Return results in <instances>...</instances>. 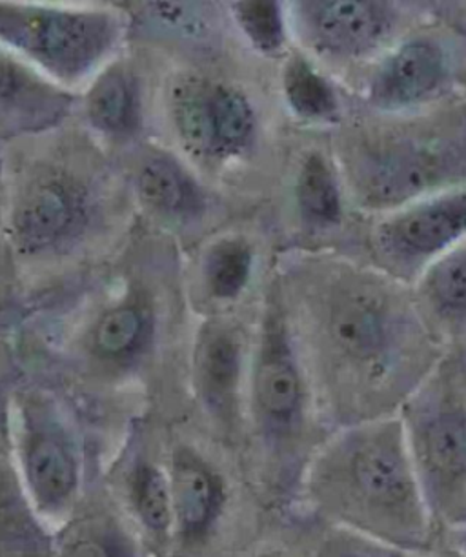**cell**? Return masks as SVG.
Instances as JSON below:
<instances>
[{"label": "cell", "mask_w": 466, "mask_h": 557, "mask_svg": "<svg viewBox=\"0 0 466 557\" xmlns=\"http://www.w3.org/2000/svg\"><path fill=\"white\" fill-rule=\"evenodd\" d=\"M257 419L275 446L294 445L308 423V391L299 361L279 315H270L262 332L254 370Z\"/></svg>", "instance_id": "cell-7"}, {"label": "cell", "mask_w": 466, "mask_h": 557, "mask_svg": "<svg viewBox=\"0 0 466 557\" xmlns=\"http://www.w3.org/2000/svg\"><path fill=\"white\" fill-rule=\"evenodd\" d=\"M417 557H465L463 554H459V552L455 550V548H452V546H446V548H441V550H438V548H432V550L425 552V554H421V556Z\"/></svg>", "instance_id": "cell-28"}, {"label": "cell", "mask_w": 466, "mask_h": 557, "mask_svg": "<svg viewBox=\"0 0 466 557\" xmlns=\"http://www.w3.org/2000/svg\"><path fill=\"white\" fill-rule=\"evenodd\" d=\"M89 123L111 137H130L139 129V89L134 75L123 66H113L97 78L89 91Z\"/></svg>", "instance_id": "cell-15"}, {"label": "cell", "mask_w": 466, "mask_h": 557, "mask_svg": "<svg viewBox=\"0 0 466 557\" xmlns=\"http://www.w3.org/2000/svg\"><path fill=\"white\" fill-rule=\"evenodd\" d=\"M132 496L146 529L167 532L173 518L172 491L161 470L151 465L139 467L135 472Z\"/></svg>", "instance_id": "cell-23"}, {"label": "cell", "mask_w": 466, "mask_h": 557, "mask_svg": "<svg viewBox=\"0 0 466 557\" xmlns=\"http://www.w3.org/2000/svg\"><path fill=\"white\" fill-rule=\"evenodd\" d=\"M449 72V57L438 40H406L378 67L370 84V101L389 112L419 107L443 88Z\"/></svg>", "instance_id": "cell-9"}, {"label": "cell", "mask_w": 466, "mask_h": 557, "mask_svg": "<svg viewBox=\"0 0 466 557\" xmlns=\"http://www.w3.org/2000/svg\"><path fill=\"white\" fill-rule=\"evenodd\" d=\"M24 474L35 502L46 512L66 507L78 485V465L61 430L29 426L23 446Z\"/></svg>", "instance_id": "cell-11"}, {"label": "cell", "mask_w": 466, "mask_h": 557, "mask_svg": "<svg viewBox=\"0 0 466 557\" xmlns=\"http://www.w3.org/2000/svg\"><path fill=\"white\" fill-rule=\"evenodd\" d=\"M284 96L299 117L314 123H333L338 119L335 91L316 67L303 57L290 59L284 70Z\"/></svg>", "instance_id": "cell-20"}, {"label": "cell", "mask_w": 466, "mask_h": 557, "mask_svg": "<svg viewBox=\"0 0 466 557\" xmlns=\"http://www.w3.org/2000/svg\"><path fill=\"white\" fill-rule=\"evenodd\" d=\"M449 545L466 557V523L455 524L449 529Z\"/></svg>", "instance_id": "cell-27"}, {"label": "cell", "mask_w": 466, "mask_h": 557, "mask_svg": "<svg viewBox=\"0 0 466 557\" xmlns=\"http://www.w3.org/2000/svg\"><path fill=\"white\" fill-rule=\"evenodd\" d=\"M397 416L436 523H466V361L438 362Z\"/></svg>", "instance_id": "cell-3"}, {"label": "cell", "mask_w": 466, "mask_h": 557, "mask_svg": "<svg viewBox=\"0 0 466 557\" xmlns=\"http://www.w3.org/2000/svg\"><path fill=\"white\" fill-rule=\"evenodd\" d=\"M123 35V21L100 10L0 4V42L21 51L57 81L88 77Z\"/></svg>", "instance_id": "cell-4"}, {"label": "cell", "mask_w": 466, "mask_h": 557, "mask_svg": "<svg viewBox=\"0 0 466 557\" xmlns=\"http://www.w3.org/2000/svg\"><path fill=\"white\" fill-rule=\"evenodd\" d=\"M241 375L240 343L226 332H217L206 341L199 357L200 391L216 410L233 401Z\"/></svg>", "instance_id": "cell-19"}, {"label": "cell", "mask_w": 466, "mask_h": 557, "mask_svg": "<svg viewBox=\"0 0 466 557\" xmlns=\"http://www.w3.org/2000/svg\"><path fill=\"white\" fill-rule=\"evenodd\" d=\"M314 557H412L394 546L384 545L352 530L333 527L322 540Z\"/></svg>", "instance_id": "cell-25"}, {"label": "cell", "mask_w": 466, "mask_h": 557, "mask_svg": "<svg viewBox=\"0 0 466 557\" xmlns=\"http://www.w3.org/2000/svg\"><path fill=\"white\" fill-rule=\"evenodd\" d=\"M148 318L137 305L113 308L100 318L95 326L94 346L106 359H124L132 356L146 339Z\"/></svg>", "instance_id": "cell-22"}, {"label": "cell", "mask_w": 466, "mask_h": 557, "mask_svg": "<svg viewBox=\"0 0 466 557\" xmlns=\"http://www.w3.org/2000/svg\"><path fill=\"white\" fill-rule=\"evenodd\" d=\"M70 107L72 97L0 51V117L19 128L42 129L59 123Z\"/></svg>", "instance_id": "cell-12"}, {"label": "cell", "mask_w": 466, "mask_h": 557, "mask_svg": "<svg viewBox=\"0 0 466 557\" xmlns=\"http://www.w3.org/2000/svg\"><path fill=\"white\" fill-rule=\"evenodd\" d=\"M419 299L439 329L466 335V239L425 268Z\"/></svg>", "instance_id": "cell-14"}, {"label": "cell", "mask_w": 466, "mask_h": 557, "mask_svg": "<svg viewBox=\"0 0 466 557\" xmlns=\"http://www.w3.org/2000/svg\"><path fill=\"white\" fill-rule=\"evenodd\" d=\"M297 21L314 50L338 59L367 57L390 39L394 10L387 2H301Z\"/></svg>", "instance_id": "cell-8"}, {"label": "cell", "mask_w": 466, "mask_h": 557, "mask_svg": "<svg viewBox=\"0 0 466 557\" xmlns=\"http://www.w3.org/2000/svg\"><path fill=\"white\" fill-rule=\"evenodd\" d=\"M250 246L241 239L219 240L205 259V278L216 299L230 301L241 296L252 275Z\"/></svg>", "instance_id": "cell-21"}, {"label": "cell", "mask_w": 466, "mask_h": 557, "mask_svg": "<svg viewBox=\"0 0 466 557\" xmlns=\"http://www.w3.org/2000/svg\"><path fill=\"white\" fill-rule=\"evenodd\" d=\"M265 557H284V556H281V554H268V556H265Z\"/></svg>", "instance_id": "cell-30"}, {"label": "cell", "mask_w": 466, "mask_h": 557, "mask_svg": "<svg viewBox=\"0 0 466 557\" xmlns=\"http://www.w3.org/2000/svg\"><path fill=\"white\" fill-rule=\"evenodd\" d=\"M81 218L83 199L70 181L40 178L19 202L13 215V235L21 250H48L72 235Z\"/></svg>", "instance_id": "cell-10"}, {"label": "cell", "mask_w": 466, "mask_h": 557, "mask_svg": "<svg viewBox=\"0 0 466 557\" xmlns=\"http://www.w3.org/2000/svg\"><path fill=\"white\" fill-rule=\"evenodd\" d=\"M466 239V188L422 197L395 210L373 232L379 261L401 277L425 272Z\"/></svg>", "instance_id": "cell-5"}, {"label": "cell", "mask_w": 466, "mask_h": 557, "mask_svg": "<svg viewBox=\"0 0 466 557\" xmlns=\"http://www.w3.org/2000/svg\"><path fill=\"white\" fill-rule=\"evenodd\" d=\"M173 121L197 156L232 157L248 150L256 137V112L240 89L189 81L175 88Z\"/></svg>", "instance_id": "cell-6"}, {"label": "cell", "mask_w": 466, "mask_h": 557, "mask_svg": "<svg viewBox=\"0 0 466 557\" xmlns=\"http://www.w3.org/2000/svg\"><path fill=\"white\" fill-rule=\"evenodd\" d=\"M137 188L145 205L170 218H189L203 210V194L188 173L170 157H154L140 168Z\"/></svg>", "instance_id": "cell-16"}, {"label": "cell", "mask_w": 466, "mask_h": 557, "mask_svg": "<svg viewBox=\"0 0 466 557\" xmlns=\"http://www.w3.org/2000/svg\"><path fill=\"white\" fill-rule=\"evenodd\" d=\"M173 516L188 537H199L210 529L221 510L222 485L200 457L181 448L175 451L170 475Z\"/></svg>", "instance_id": "cell-13"}, {"label": "cell", "mask_w": 466, "mask_h": 557, "mask_svg": "<svg viewBox=\"0 0 466 557\" xmlns=\"http://www.w3.org/2000/svg\"><path fill=\"white\" fill-rule=\"evenodd\" d=\"M4 505V496H2V488H0V508Z\"/></svg>", "instance_id": "cell-29"}, {"label": "cell", "mask_w": 466, "mask_h": 557, "mask_svg": "<svg viewBox=\"0 0 466 557\" xmlns=\"http://www.w3.org/2000/svg\"><path fill=\"white\" fill-rule=\"evenodd\" d=\"M61 557H116V552L106 537L84 535L70 543Z\"/></svg>", "instance_id": "cell-26"}, {"label": "cell", "mask_w": 466, "mask_h": 557, "mask_svg": "<svg viewBox=\"0 0 466 557\" xmlns=\"http://www.w3.org/2000/svg\"><path fill=\"white\" fill-rule=\"evenodd\" d=\"M306 486L317 510L338 529L410 556L433 548L439 527L397 413L335 430L311 459Z\"/></svg>", "instance_id": "cell-1"}, {"label": "cell", "mask_w": 466, "mask_h": 557, "mask_svg": "<svg viewBox=\"0 0 466 557\" xmlns=\"http://www.w3.org/2000/svg\"><path fill=\"white\" fill-rule=\"evenodd\" d=\"M232 12L257 50L268 55L283 50L286 28L278 2H235Z\"/></svg>", "instance_id": "cell-24"}, {"label": "cell", "mask_w": 466, "mask_h": 557, "mask_svg": "<svg viewBox=\"0 0 466 557\" xmlns=\"http://www.w3.org/2000/svg\"><path fill=\"white\" fill-rule=\"evenodd\" d=\"M295 197L301 218L314 228H332L343 219L339 181L324 157L311 153L301 166Z\"/></svg>", "instance_id": "cell-18"}, {"label": "cell", "mask_w": 466, "mask_h": 557, "mask_svg": "<svg viewBox=\"0 0 466 557\" xmlns=\"http://www.w3.org/2000/svg\"><path fill=\"white\" fill-rule=\"evenodd\" d=\"M373 278L339 285L328 312L330 412L338 429L390 418L438 361L416 324Z\"/></svg>", "instance_id": "cell-2"}, {"label": "cell", "mask_w": 466, "mask_h": 557, "mask_svg": "<svg viewBox=\"0 0 466 557\" xmlns=\"http://www.w3.org/2000/svg\"><path fill=\"white\" fill-rule=\"evenodd\" d=\"M428 183H432L430 159L414 151H400L384 161L373 162L365 177L367 196L376 205L394 207L427 190Z\"/></svg>", "instance_id": "cell-17"}]
</instances>
